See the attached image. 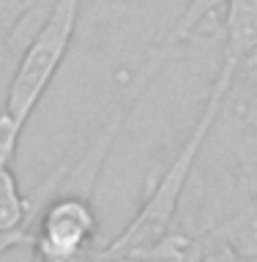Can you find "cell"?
I'll return each mask as SVG.
<instances>
[{"label":"cell","mask_w":257,"mask_h":262,"mask_svg":"<svg viewBox=\"0 0 257 262\" xmlns=\"http://www.w3.org/2000/svg\"><path fill=\"white\" fill-rule=\"evenodd\" d=\"M233 74L235 66L219 60V71L213 77V85L208 90V98H205L200 115H197V123L189 131V137L181 142L172 161L156 178V183L151 186V191L140 205V210L134 213V219L110 243H104L102 249L104 254H143L156 249L164 237L175 232L181 202H184L189 183L194 178L197 161H200L222 112H225V96L230 90V82H233Z\"/></svg>","instance_id":"obj_1"},{"label":"cell","mask_w":257,"mask_h":262,"mask_svg":"<svg viewBox=\"0 0 257 262\" xmlns=\"http://www.w3.org/2000/svg\"><path fill=\"white\" fill-rule=\"evenodd\" d=\"M257 49V0H227L225 6V52L222 63L238 69Z\"/></svg>","instance_id":"obj_4"},{"label":"cell","mask_w":257,"mask_h":262,"mask_svg":"<svg viewBox=\"0 0 257 262\" xmlns=\"http://www.w3.org/2000/svg\"><path fill=\"white\" fill-rule=\"evenodd\" d=\"M33 262H93L98 251V219L85 194H55L30 221Z\"/></svg>","instance_id":"obj_3"},{"label":"cell","mask_w":257,"mask_h":262,"mask_svg":"<svg viewBox=\"0 0 257 262\" xmlns=\"http://www.w3.org/2000/svg\"><path fill=\"white\" fill-rule=\"evenodd\" d=\"M82 3L85 0H52L41 28L19 52V60L8 79L3 110L22 126H28L30 115L36 112L38 101L44 98L61 63L69 55Z\"/></svg>","instance_id":"obj_2"},{"label":"cell","mask_w":257,"mask_h":262,"mask_svg":"<svg viewBox=\"0 0 257 262\" xmlns=\"http://www.w3.org/2000/svg\"><path fill=\"white\" fill-rule=\"evenodd\" d=\"M194 241H197V262H249L230 243L219 241V237L200 235V237H194Z\"/></svg>","instance_id":"obj_7"},{"label":"cell","mask_w":257,"mask_h":262,"mask_svg":"<svg viewBox=\"0 0 257 262\" xmlns=\"http://www.w3.org/2000/svg\"><path fill=\"white\" fill-rule=\"evenodd\" d=\"M33 202L22 194L11 167H0V237L30 232Z\"/></svg>","instance_id":"obj_5"},{"label":"cell","mask_w":257,"mask_h":262,"mask_svg":"<svg viewBox=\"0 0 257 262\" xmlns=\"http://www.w3.org/2000/svg\"><path fill=\"white\" fill-rule=\"evenodd\" d=\"M222 115H230L233 123H241V126L257 131V96L246 98V101L225 104V112H222Z\"/></svg>","instance_id":"obj_8"},{"label":"cell","mask_w":257,"mask_h":262,"mask_svg":"<svg viewBox=\"0 0 257 262\" xmlns=\"http://www.w3.org/2000/svg\"><path fill=\"white\" fill-rule=\"evenodd\" d=\"M25 126L16 123L6 110H0V167H11L19 150V137Z\"/></svg>","instance_id":"obj_6"}]
</instances>
